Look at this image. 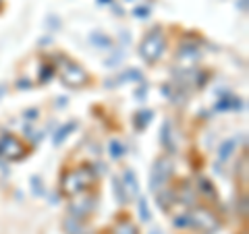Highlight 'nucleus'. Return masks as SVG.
<instances>
[{
  "instance_id": "f257e3e1",
  "label": "nucleus",
  "mask_w": 249,
  "mask_h": 234,
  "mask_svg": "<svg viewBox=\"0 0 249 234\" xmlns=\"http://www.w3.org/2000/svg\"><path fill=\"white\" fill-rule=\"evenodd\" d=\"M162 48H164V40H162L160 31H152V33L145 37V42L142 44V54L152 62L154 58L160 56Z\"/></svg>"
},
{
  "instance_id": "f03ea898",
  "label": "nucleus",
  "mask_w": 249,
  "mask_h": 234,
  "mask_svg": "<svg viewBox=\"0 0 249 234\" xmlns=\"http://www.w3.org/2000/svg\"><path fill=\"white\" fill-rule=\"evenodd\" d=\"M62 79H65L69 85H81V83L88 81V75H85L77 65H71V62L65 60V68H62Z\"/></svg>"
},
{
  "instance_id": "7ed1b4c3",
  "label": "nucleus",
  "mask_w": 249,
  "mask_h": 234,
  "mask_svg": "<svg viewBox=\"0 0 249 234\" xmlns=\"http://www.w3.org/2000/svg\"><path fill=\"white\" fill-rule=\"evenodd\" d=\"M21 145L17 143V141H15V139L13 137H9V139H4V141L2 143H0V153H2V155H6V158H21Z\"/></svg>"
},
{
  "instance_id": "20e7f679",
  "label": "nucleus",
  "mask_w": 249,
  "mask_h": 234,
  "mask_svg": "<svg viewBox=\"0 0 249 234\" xmlns=\"http://www.w3.org/2000/svg\"><path fill=\"white\" fill-rule=\"evenodd\" d=\"M100 2H106V0H100ZM108 2H110V0H108Z\"/></svg>"
}]
</instances>
